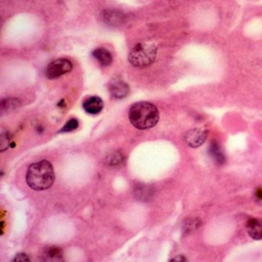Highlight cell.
Segmentation results:
<instances>
[{"instance_id":"cell-1","label":"cell","mask_w":262,"mask_h":262,"mask_svg":"<svg viewBox=\"0 0 262 262\" xmlns=\"http://www.w3.org/2000/svg\"><path fill=\"white\" fill-rule=\"evenodd\" d=\"M55 180L52 164L46 160L33 163L26 175L28 185L32 189L44 191L52 187Z\"/></svg>"},{"instance_id":"cell-2","label":"cell","mask_w":262,"mask_h":262,"mask_svg":"<svg viewBox=\"0 0 262 262\" xmlns=\"http://www.w3.org/2000/svg\"><path fill=\"white\" fill-rule=\"evenodd\" d=\"M129 120L135 128L146 130L156 125L159 120L157 106L147 102L134 104L129 113Z\"/></svg>"},{"instance_id":"cell-3","label":"cell","mask_w":262,"mask_h":262,"mask_svg":"<svg viewBox=\"0 0 262 262\" xmlns=\"http://www.w3.org/2000/svg\"><path fill=\"white\" fill-rule=\"evenodd\" d=\"M157 48L152 44L140 43L131 50L129 60L135 67L143 68L151 65L156 58Z\"/></svg>"},{"instance_id":"cell-4","label":"cell","mask_w":262,"mask_h":262,"mask_svg":"<svg viewBox=\"0 0 262 262\" xmlns=\"http://www.w3.org/2000/svg\"><path fill=\"white\" fill-rule=\"evenodd\" d=\"M73 64L67 59H59L48 65L46 71L48 79L53 80L71 71Z\"/></svg>"},{"instance_id":"cell-5","label":"cell","mask_w":262,"mask_h":262,"mask_svg":"<svg viewBox=\"0 0 262 262\" xmlns=\"http://www.w3.org/2000/svg\"><path fill=\"white\" fill-rule=\"evenodd\" d=\"M208 137L205 130L194 129L188 131L184 136V140L190 147L197 148L205 142Z\"/></svg>"},{"instance_id":"cell-6","label":"cell","mask_w":262,"mask_h":262,"mask_svg":"<svg viewBox=\"0 0 262 262\" xmlns=\"http://www.w3.org/2000/svg\"><path fill=\"white\" fill-rule=\"evenodd\" d=\"M109 89L114 98L118 99L125 98L130 91L127 84L119 79H114L110 82Z\"/></svg>"},{"instance_id":"cell-7","label":"cell","mask_w":262,"mask_h":262,"mask_svg":"<svg viewBox=\"0 0 262 262\" xmlns=\"http://www.w3.org/2000/svg\"><path fill=\"white\" fill-rule=\"evenodd\" d=\"M155 190L153 188L140 184L136 187L133 191L135 198L141 202H148L152 199L155 195Z\"/></svg>"},{"instance_id":"cell-8","label":"cell","mask_w":262,"mask_h":262,"mask_svg":"<svg viewBox=\"0 0 262 262\" xmlns=\"http://www.w3.org/2000/svg\"><path fill=\"white\" fill-rule=\"evenodd\" d=\"M103 101L98 96H92L87 99L83 104V108L86 112L92 114H98L103 109Z\"/></svg>"},{"instance_id":"cell-9","label":"cell","mask_w":262,"mask_h":262,"mask_svg":"<svg viewBox=\"0 0 262 262\" xmlns=\"http://www.w3.org/2000/svg\"><path fill=\"white\" fill-rule=\"evenodd\" d=\"M247 231L249 236L256 240H262V220L250 219L247 223Z\"/></svg>"},{"instance_id":"cell-10","label":"cell","mask_w":262,"mask_h":262,"mask_svg":"<svg viewBox=\"0 0 262 262\" xmlns=\"http://www.w3.org/2000/svg\"><path fill=\"white\" fill-rule=\"evenodd\" d=\"M41 260L45 262H61L63 261L62 250L59 247L51 246L45 248L41 255Z\"/></svg>"},{"instance_id":"cell-11","label":"cell","mask_w":262,"mask_h":262,"mask_svg":"<svg viewBox=\"0 0 262 262\" xmlns=\"http://www.w3.org/2000/svg\"><path fill=\"white\" fill-rule=\"evenodd\" d=\"M92 55L103 66H109L113 61L111 53L105 48H100L95 50L92 52Z\"/></svg>"},{"instance_id":"cell-12","label":"cell","mask_w":262,"mask_h":262,"mask_svg":"<svg viewBox=\"0 0 262 262\" xmlns=\"http://www.w3.org/2000/svg\"><path fill=\"white\" fill-rule=\"evenodd\" d=\"M21 104V101L16 98L5 99L1 103V113L13 111L19 107Z\"/></svg>"},{"instance_id":"cell-13","label":"cell","mask_w":262,"mask_h":262,"mask_svg":"<svg viewBox=\"0 0 262 262\" xmlns=\"http://www.w3.org/2000/svg\"><path fill=\"white\" fill-rule=\"evenodd\" d=\"M210 153L217 163L222 164L224 162L225 160L224 155L223 154L217 143L215 142L211 143L210 147Z\"/></svg>"},{"instance_id":"cell-14","label":"cell","mask_w":262,"mask_h":262,"mask_svg":"<svg viewBox=\"0 0 262 262\" xmlns=\"http://www.w3.org/2000/svg\"><path fill=\"white\" fill-rule=\"evenodd\" d=\"M201 226V222L198 219H190L184 222L183 230L186 234H191L197 230Z\"/></svg>"},{"instance_id":"cell-15","label":"cell","mask_w":262,"mask_h":262,"mask_svg":"<svg viewBox=\"0 0 262 262\" xmlns=\"http://www.w3.org/2000/svg\"><path fill=\"white\" fill-rule=\"evenodd\" d=\"M124 160L123 155L119 152H114L108 155L106 158V163L110 166H118Z\"/></svg>"},{"instance_id":"cell-16","label":"cell","mask_w":262,"mask_h":262,"mask_svg":"<svg viewBox=\"0 0 262 262\" xmlns=\"http://www.w3.org/2000/svg\"><path fill=\"white\" fill-rule=\"evenodd\" d=\"M104 21L111 25H115L119 22V17L118 13L112 11H105L103 13Z\"/></svg>"},{"instance_id":"cell-17","label":"cell","mask_w":262,"mask_h":262,"mask_svg":"<svg viewBox=\"0 0 262 262\" xmlns=\"http://www.w3.org/2000/svg\"><path fill=\"white\" fill-rule=\"evenodd\" d=\"M79 127V122L77 120L72 119L67 122L64 125L60 132L62 133H67L73 131Z\"/></svg>"},{"instance_id":"cell-18","label":"cell","mask_w":262,"mask_h":262,"mask_svg":"<svg viewBox=\"0 0 262 262\" xmlns=\"http://www.w3.org/2000/svg\"><path fill=\"white\" fill-rule=\"evenodd\" d=\"M10 138H9V133L7 132H4L1 133V145H0V148H1V151H5L8 148L9 145L10 146L11 143L10 142Z\"/></svg>"},{"instance_id":"cell-19","label":"cell","mask_w":262,"mask_h":262,"mask_svg":"<svg viewBox=\"0 0 262 262\" xmlns=\"http://www.w3.org/2000/svg\"><path fill=\"white\" fill-rule=\"evenodd\" d=\"M14 262H30V257L24 253L17 254L14 258Z\"/></svg>"},{"instance_id":"cell-20","label":"cell","mask_w":262,"mask_h":262,"mask_svg":"<svg viewBox=\"0 0 262 262\" xmlns=\"http://www.w3.org/2000/svg\"><path fill=\"white\" fill-rule=\"evenodd\" d=\"M187 260L183 256H179L174 258L171 261L175 262H186Z\"/></svg>"},{"instance_id":"cell-21","label":"cell","mask_w":262,"mask_h":262,"mask_svg":"<svg viewBox=\"0 0 262 262\" xmlns=\"http://www.w3.org/2000/svg\"><path fill=\"white\" fill-rule=\"evenodd\" d=\"M256 196L260 199H262V189H258L256 192Z\"/></svg>"},{"instance_id":"cell-22","label":"cell","mask_w":262,"mask_h":262,"mask_svg":"<svg viewBox=\"0 0 262 262\" xmlns=\"http://www.w3.org/2000/svg\"><path fill=\"white\" fill-rule=\"evenodd\" d=\"M16 146V144L14 142L11 143L10 147L12 148H15Z\"/></svg>"}]
</instances>
